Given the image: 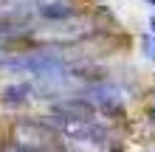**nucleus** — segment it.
Instances as JSON below:
<instances>
[{"instance_id":"nucleus-1","label":"nucleus","mask_w":155,"mask_h":152,"mask_svg":"<svg viewBox=\"0 0 155 152\" xmlns=\"http://www.w3.org/2000/svg\"><path fill=\"white\" fill-rule=\"evenodd\" d=\"M48 124L71 141H85V144H104L107 141V127L96 121V115H74V113L51 110Z\"/></svg>"},{"instance_id":"nucleus-5","label":"nucleus","mask_w":155,"mask_h":152,"mask_svg":"<svg viewBox=\"0 0 155 152\" xmlns=\"http://www.w3.org/2000/svg\"><path fill=\"white\" fill-rule=\"evenodd\" d=\"M31 93H34V85H28V82H14V85H6L3 87V104H8V107H20V104H25L31 99Z\"/></svg>"},{"instance_id":"nucleus-3","label":"nucleus","mask_w":155,"mask_h":152,"mask_svg":"<svg viewBox=\"0 0 155 152\" xmlns=\"http://www.w3.org/2000/svg\"><path fill=\"white\" fill-rule=\"evenodd\" d=\"M79 96H82L85 102H90V104H93V107H96V113H104V115H118V113L124 110L118 87H116V85H110L107 79L87 85Z\"/></svg>"},{"instance_id":"nucleus-7","label":"nucleus","mask_w":155,"mask_h":152,"mask_svg":"<svg viewBox=\"0 0 155 152\" xmlns=\"http://www.w3.org/2000/svg\"><path fill=\"white\" fill-rule=\"evenodd\" d=\"M8 48H6V40H0V65H8Z\"/></svg>"},{"instance_id":"nucleus-2","label":"nucleus","mask_w":155,"mask_h":152,"mask_svg":"<svg viewBox=\"0 0 155 152\" xmlns=\"http://www.w3.org/2000/svg\"><path fill=\"white\" fill-rule=\"evenodd\" d=\"M59 132L51 124L40 121H23L14 130V147H20L23 152H54L59 149Z\"/></svg>"},{"instance_id":"nucleus-6","label":"nucleus","mask_w":155,"mask_h":152,"mask_svg":"<svg viewBox=\"0 0 155 152\" xmlns=\"http://www.w3.org/2000/svg\"><path fill=\"white\" fill-rule=\"evenodd\" d=\"M144 53H147L150 59H155V34H150V37H144Z\"/></svg>"},{"instance_id":"nucleus-4","label":"nucleus","mask_w":155,"mask_h":152,"mask_svg":"<svg viewBox=\"0 0 155 152\" xmlns=\"http://www.w3.org/2000/svg\"><path fill=\"white\" fill-rule=\"evenodd\" d=\"M37 8V14L45 17V20L51 23H59V20H68V17H74V0H37L34 3Z\"/></svg>"},{"instance_id":"nucleus-9","label":"nucleus","mask_w":155,"mask_h":152,"mask_svg":"<svg viewBox=\"0 0 155 152\" xmlns=\"http://www.w3.org/2000/svg\"><path fill=\"white\" fill-rule=\"evenodd\" d=\"M147 3H150V6H152V8H155V0H147Z\"/></svg>"},{"instance_id":"nucleus-8","label":"nucleus","mask_w":155,"mask_h":152,"mask_svg":"<svg viewBox=\"0 0 155 152\" xmlns=\"http://www.w3.org/2000/svg\"><path fill=\"white\" fill-rule=\"evenodd\" d=\"M8 152H23V149H20V147H14V149H8Z\"/></svg>"}]
</instances>
